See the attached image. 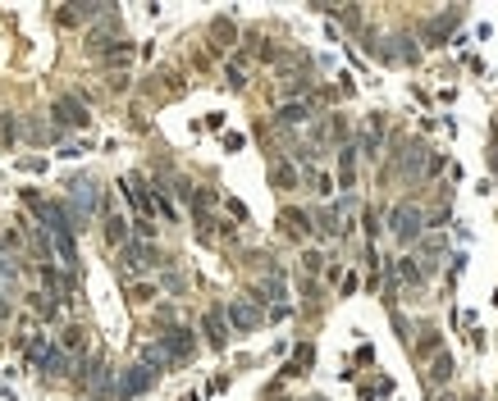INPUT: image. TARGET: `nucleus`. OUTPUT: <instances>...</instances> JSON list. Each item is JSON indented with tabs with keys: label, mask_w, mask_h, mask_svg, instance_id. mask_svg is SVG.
I'll use <instances>...</instances> for the list:
<instances>
[{
	"label": "nucleus",
	"mask_w": 498,
	"mask_h": 401,
	"mask_svg": "<svg viewBox=\"0 0 498 401\" xmlns=\"http://www.w3.org/2000/svg\"><path fill=\"white\" fill-rule=\"evenodd\" d=\"M388 228H393V238L407 247V242L421 238V228H425V215L416 206H393V215H388Z\"/></svg>",
	"instance_id": "nucleus-1"
},
{
	"label": "nucleus",
	"mask_w": 498,
	"mask_h": 401,
	"mask_svg": "<svg viewBox=\"0 0 498 401\" xmlns=\"http://www.w3.org/2000/svg\"><path fill=\"white\" fill-rule=\"evenodd\" d=\"M160 347H165V356L178 365V360H188L192 351H197V337H192L188 328H169V333H160Z\"/></svg>",
	"instance_id": "nucleus-2"
},
{
	"label": "nucleus",
	"mask_w": 498,
	"mask_h": 401,
	"mask_svg": "<svg viewBox=\"0 0 498 401\" xmlns=\"http://www.w3.org/2000/svg\"><path fill=\"white\" fill-rule=\"evenodd\" d=\"M155 383V374L151 369H123V379H119V388H114V401H128V397H137V392H146Z\"/></svg>",
	"instance_id": "nucleus-3"
},
{
	"label": "nucleus",
	"mask_w": 498,
	"mask_h": 401,
	"mask_svg": "<svg viewBox=\"0 0 498 401\" xmlns=\"http://www.w3.org/2000/svg\"><path fill=\"white\" fill-rule=\"evenodd\" d=\"M224 319H229V324L238 328V333H252V328H261V310H256L252 301H229Z\"/></svg>",
	"instance_id": "nucleus-4"
},
{
	"label": "nucleus",
	"mask_w": 498,
	"mask_h": 401,
	"mask_svg": "<svg viewBox=\"0 0 498 401\" xmlns=\"http://www.w3.org/2000/svg\"><path fill=\"white\" fill-rule=\"evenodd\" d=\"M155 265V247H146V242H128L123 247V274H146Z\"/></svg>",
	"instance_id": "nucleus-5"
},
{
	"label": "nucleus",
	"mask_w": 498,
	"mask_h": 401,
	"mask_svg": "<svg viewBox=\"0 0 498 401\" xmlns=\"http://www.w3.org/2000/svg\"><path fill=\"white\" fill-rule=\"evenodd\" d=\"M55 123H65V128H87L92 114L78 105L74 96H60V100H55Z\"/></svg>",
	"instance_id": "nucleus-6"
},
{
	"label": "nucleus",
	"mask_w": 498,
	"mask_h": 401,
	"mask_svg": "<svg viewBox=\"0 0 498 401\" xmlns=\"http://www.w3.org/2000/svg\"><path fill=\"white\" fill-rule=\"evenodd\" d=\"M201 328H206V337H211V347H224V337H229V328H224V310H206Z\"/></svg>",
	"instance_id": "nucleus-7"
},
{
	"label": "nucleus",
	"mask_w": 498,
	"mask_h": 401,
	"mask_svg": "<svg viewBox=\"0 0 498 401\" xmlns=\"http://www.w3.org/2000/svg\"><path fill=\"white\" fill-rule=\"evenodd\" d=\"M83 347H87V328H83V324H69V328H65V337H60V351L78 356Z\"/></svg>",
	"instance_id": "nucleus-8"
},
{
	"label": "nucleus",
	"mask_w": 498,
	"mask_h": 401,
	"mask_svg": "<svg viewBox=\"0 0 498 401\" xmlns=\"http://www.w3.org/2000/svg\"><path fill=\"white\" fill-rule=\"evenodd\" d=\"M105 242H110V247H128V219L105 215Z\"/></svg>",
	"instance_id": "nucleus-9"
},
{
	"label": "nucleus",
	"mask_w": 498,
	"mask_h": 401,
	"mask_svg": "<svg viewBox=\"0 0 498 401\" xmlns=\"http://www.w3.org/2000/svg\"><path fill=\"white\" fill-rule=\"evenodd\" d=\"M279 219H284V233H288V238H307L311 219L302 215V210H284V215H279Z\"/></svg>",
	"instance_id": "nucleus-10"
},
{
	"label": "nucleus",
	"mask_w": 498,
	"mask_h": 401,
	"mask_svg": "<svg viewBox=\"0 0 498 401\" xmlns=\"http://www.w3.org/2000/svg\"><path fill=\"white\" fill-rule=\"evenodd\" d=\"M51 351H55V347H51V337L37 333L33 342H28V365H46V360H51Z\"/></svg>",
	"instance_id": "nucleus-11"
},
{
	"label": "nucleus",
	"mask_w": 498,
	"mask_h": 401,
	"mask_svg": "<svg viewBox=\"0 0 498 401\" xmlns=\"http://www.w3.org/2000/svg\"><path fill=\"white\" fill-rule=\"evenodd\" d=\"M393 274H398L402 283H421V278H425V269H421V265H416V260H411V256H402V260L393 265Z\"/></svg>",
	"instance_id": "nucleus-12"
},
{
	"label": "nucleus",
	"mask_w": 498,
	"mask_h": 401,
	"mask_svg": "<svg viewBox=\"0 0 498 401\" xmlns=\"http://www.w3.org/2000/svg\"><path fill=\"white\" fill-rule=\"evenodd\" d=\"M338 178H343V187H352V178H357V151L352 146H343V155H338Z\"/></svg>",
	"instance_id": "nucleus-13"
},
{
	"label": "nucleus",
	"mask_w": 498,
	"mask_h": 401,
	"mask_svg": "<svg viewBox=\"0 0 498 401\" xmlns=\"http://www.w3.org/2000/svg\"><path fill=\"white\" fill-rule=\"evenodd\" d=\"M453 379V356L443 351V356H434V365H430V383H448Z\"/></svg>",
	"instance_id": "nucleus-14"
},
{
	"label": "nucleus",
	"mask_w": 498,
	"mask_h": 401,
	"mask_svg": "<svg viewBox=\"0 0 498 401\" xmlns=\"http://www.w3.org/2000/svg\"><path fill=\"white\" fill-rule=\"evenodd\" d=\"M307 119H311V105H302V100L279 109V123H307Z\"/></svg>",
	"instance_id": "nucleus-15"
},
{
	"label": "nucleus",
	"mask_w": 498,
	"mask_h": 401,
	"mask_svg": "<svg viewBox=\"0 0 498 401\" xmlns=\"http://www.w3.org/2000/svg\"><path fill=\"white\" fill-rule=\"evenodd\" d=\"M256 292H261V301H275V296H284V278H279V274H270Z\"/></svg>",
	"instance_id": "nucleus-16"
},
{
	"label": "nucleus",
	"mask_w": 498,
	"mask_h": 401,
	"mask_svg": "<svg viewBox=\"0 0 498 401\" xmlns=\"http://www.w3.org/2000/svg\"><path fill=\"white\" fill-rule=\"evenodd\" d=\"M311 360H316V351H311V347H298V356H293V369H288V374H307Z\"/></svg>",
	"instance_id": "nucleus-17"
},
{
	"label": "nucleus",
	"mask_w": 498,
	"mask_h": 401,
	"mask_svg": "<svg viewBox=\"0 0 498 401\" xmlns=\"http://www.w3.org/2000/svg\"><path fill=\"white\" fill-rule=\"evenodd\" d=\"M105 60H110V64H128V60H133V46H128V42L110 46V55H105Z\"/></svg>",
	"instance_id": "nucleus-18"
},
{
	"label": "nucleus",
	"mask_w": 498,
	"mask_h": 401,
	"mask_svg": "<svg viewBox=\"0 0 498 401\" xmlns=\"http://www.w3.org/2000/svg\"><path fill=\"white\" fill-rule=\"evenodd\" d=\"M275 183L279 187H293V183H298V169H293V164H275Z\"/></svg>",
	"instance_id": "nucleus-19"
},
{
	"label": "nucleus",
	"mask_w": 498,
	"mask_h": 401,
	"mask_svg": "<svg viewBox=\"0 0 498 401\" xmlns=\"http://www.w3.org/2000/svg\"><path fill=\"white\" fill-rule=\"evenodd\" d=\"M14 141V114H0V146Z\"/></svg>",
	"instance_id": "nucleus-20"
},
{
	"label": "nucleus",
	"mask_w": 498,
	"mask_h": 401,
	"mask_svg": "<svg viewBox=\"0 0 498 401\" xmlns=\"http://www.w3.org/2000/svg\"><path fill=\"white\" fill-rule=\"evenodd\" d=\"M320 260H325L320 251H307V256H302V269H311V274H316V269H320Z\"/></svg>",
	"instance_id": "nucleus-21"
},
{
	"label": "nucleus",
	"mask_w": 498,
	"mask_h": 401,
	"mask_svg": "<svg viewBox=\"0 0 498 401\" xmlns=\"http://www.w3.org/2000/svg\"><path fill=\"white\" fill-rule=\"evenodd\" d=\"M311 183H316V192H320V196L334 192V187H329V174H311Z\"/></svg>",
	"instance_id": "nucleus-22"
},
{
	"label": "nucleus",
	"mask_w": 498,
	"mask_h": 401,
	"mask_svg": "<svg viewBox=\"0 0 498 401\" xmlns=\"http://www.w3.org/2000/svg\"><path fill=\"white\" fill-rule=\"evenodd\" d=\"M247 78H243V64H229V87H243Z\"/></svg>",
	"instance_id": "nucleus-23"
},
{
	"label": "nucleus",
	"mask_w": 498,
	"mask_h": 401,
	"mask_svg": "<svg viewBox=\"0 0 498 401\" xmlns=\"http://www.w3.org/2000/svg\"><path fill=\"white\" fill-rule=\"evenodd\" d=\"M151 296H155V287H146V283H137V287H133V301H151Z\"/></svg>",
	"instance_id": "nucleus-24"
},
{
	"label": "nucleus",
	"mask_w": 498,
	"mask_h": 401,
	"mask_svg": "<svg viewBox=\"0 0 498 401\" xmlns=\"http://www.w3.org/2000/svg\"><path fill=\"white\" fill-rule=\"evenodd\" d=\"M489 169H494V174H498V151H494V155H489Z\"/></svg>",
	"instance_id": "nucleus-25"
}]
</instances>
